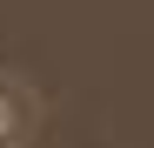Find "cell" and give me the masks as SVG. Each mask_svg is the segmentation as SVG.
<instances>
[{
	"instance_id": "6da1fadb",
	"label": "cell",
	"mask_w": 154,
	"mask_h": 148,
	"mask_svg": "<svg viewBox=\"0 0 154 148\" xmlns=\"http://www.w3.org/2000/svg\"><path fill=\"white\" fill-rule=\"evenodd\" d=\"M20 128H27V101H20L14 88H0V141H14Z\"/></svg>"
}]
</instances>
